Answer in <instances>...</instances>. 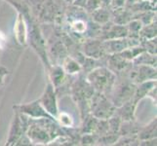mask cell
<instances>
[{
    "instance_id": "obj_2",
    "label": "cell",
    "mask_w": 157,
    "mask_h": 146,
    "mask_svg": "<svg viewBox=\"0 0 157 146\" xmlns=\"http://www.w3.org/2000/svg\"><path fill=\"white\" fill-rule=\"evenodd\" d=\"M21 112L28 113V114L33 116V117H41V116H48L47 114L43 113V109L39 106L38 101L33 102V103L29 104V105H24L21 106ZM50 117V116H48Z\"/></svg>"
},
{
    "instance_id": "obj_6",
    "label": "cell",
    "mask_w": 157,
    "mask_h": 146,
    "mask_svg": "<svg viewBox=\"0 0 157 146\" xmlns=\"http://www.w3.org/2000/svg\"><path fill=\"white\" fill-rule=\"evenodd\" d=\"M7 72H6V70H3V71H2V69H0V83H1L2 82V79H3V76H4V75L5 74H6Z\"/></svg>"
},
{
    "instance_id": "obj_5",
    "label": "cell",
    "mask_w": 157,
    "mask_h": 146,
    "mask_svg": "<svg viewBox=\"0 0 157 146\" xmlns=\"http://www.w3.org/2000/svg\"><path fill=\"white\" fill-rule=\"evenodd\" d=\"M4 42H5V36L2 34V32H0V50L3 48Z\"/></svg>"
},
{
    "instance_id": "obj_3",
    "label": "cell",
    "mask_w": 157,
    "mask_h": 146,
    "mask_svg": "<svg viewBox=\"0 0 157 146\" xmlns=\"http://www.w3.org/2000/svg\"><path fill=\"white\" fill-rule=\"evenodd\" d=\"M25 25L24 24L23 18L20 16L17 20V24H16V36H17V39L21 44H24L25 42Z\"/></svg>"
},
{
    "instance_id": "obj_1",
    "label": "cell",
    "mask_w": 157,
    "mask_h": 146,
    "mask_svg": "<svg viewBox=\"0 0 157 146\" xmlns=\"http://www.w3.org/2000/svg\"><path fill=\"white\" fill-rule=\"evenodd\" d=\"M53 93V89L51 87V85L48 86V88L46 90L45 95L42 97V102L43 105L45 106V108H47L48 112L52 113L53 115L57 114V106H56V101H55V96H54Z\"/></svg>"
},
{
    "instance_id": "obj_4",
    "label": "cell",
    "mask_w": 157,
    "mask_h": 146,
    "mask_svg": "<svg viewBox=\"0 0 157 146\" xmlns=\"http://www.w3.org/2000/svg\"><path fill=\"white\" fill-rule=\"evenodd\" d=\"M59 120L64 127H69L72 125V119L70 118L69 114H67V113H62L59 117Z\"/></svg>"
}]
</instances>
